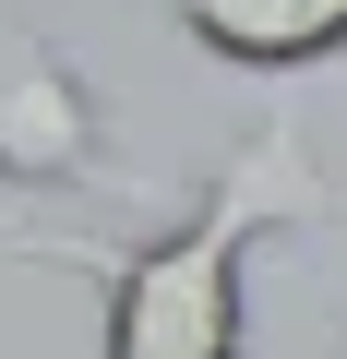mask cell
<instances>
[{
    "label": "cell",
    "mask_w": 347,
    "mask_h": 359,
    "mask_svg": "<svg viewBox=\"0 0 347 359\" xmlns=\"http://www.w3.org/2000/svg\"><path fill=\"white\" fill-rule=\"evenodd\" d=\"M347 216V180L299 144V108H264L240 156L156 240H13V264H72L96 287L108 359H252V252Z\"/></svg>",
    "instance_id": "6da1fadb"
},
{
    "label": "cell",
    "mask_w": 347,
    "mask_h": 359,
    "mask_svg": "<svg viewBox=\"0 0 347 359\" xmlns=\"http://www.w3.org/2000/svg\"><path fill=\"white\" fill-rule=\"evenodd\" d=\"M0 180L13 192H156L144 168L108 156L96 84L60 48H36L25 25H0Z\"/></svg>",
    "instance_id": "7a4b0ae2"
},
{
    "label": "cell",
    "mask_w": 347,
    "mask_h": 359,
    "mask_svg": "<svg viewBox=\"0 0 347 359\" xmlns=\"http://www.w3.org/2000/svg\"><path fill=\"white\" fill-rule=\"evenodd\" d=\"M180 36L228 72H311L347 60V0H180Z\"/></svg>",
    "instance_id": "3957f363"
},
{
    "label": "cell",
    "mask_w": 347,
    "mask_h": 359,
    "mask_svg": "<svg viewBox=\"0 0 347 359\" xmlns=\"http://www.w3.org/2000/svg\"><path fill=\"white\" fill-rule=\"evenodd\" d=\"M335 359H347V335H335Z\"/></svg>",
    "instance_id": "277c9868"
}]
</instances>
